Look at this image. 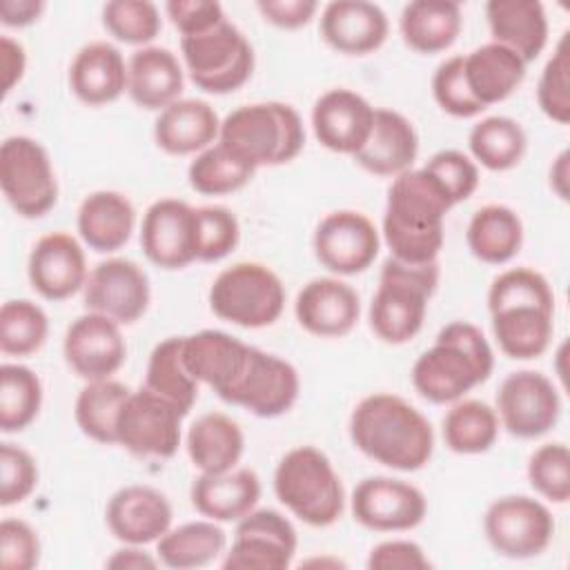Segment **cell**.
Listing matches in <instances>:
<instances>
[{
  "instance_id": "6da1fadb",
  "label": "cell",
  "mask_w": 570,
  "mask_h": 570,
  "mask_svg": "<svg viewBox=\"0 0 570 570\" xmlns=\"http://www.w3.org/2000/svg\"><path fill=\"white\" fill-rule=\"evenodd\" d=\"M488 309L503 354L528 361L548 350L554 327V294L543 274L530 267L501 272L490 285Z\"/></svg>"
},
{
  "instance_id": "7a4b0ae2",
  "label": "cell",
  "mask_w": 570,
  "mask_h": 570,
  "mask_svg": "<svg viewBox=\"0 0 570 570\" xmlns=\"http://www.w3.org/2000/svg\"><path fill=\"white\" fill-rule=\"evenodd\" d=\"M352 443L372 461L414 472L423 468L434 450L430 421L396 394H370L350 416Z\"/></svg>"
},
{
  "instance_id": "3957f363",
  "label": "cell",
  "mask_w": 570,
  "mask_h": 570,
  "mask_svg": "<svg viewBox=\"0 0 570 570\" xmlns=\"http://www.w3.org/2000/svg\"><path fill=\"white\" fill-rule=\"evenodd\" d=\"M450 207V198L423 167L394 176L383 216V238L392 258L414 265L434 263L443 247Z\"/></svg>"
},
{
  "instance_id": "277c9868",
  "label": "cell",
  "mask_w": 570,
  "mask_h": 570,
  "mask_svg": "<svg viewBox=\"0 0 570 570\" xmlns=\"http://www.w3.org/2000/svg\"><path fill=\"white\" fill-rule=\"evenodd\" d=\"M492 367L494 356L483 332L468 321H454L441 327L434 345L416 358L412 385L430 403H454L488 381Z\"/></svg>"
},
{
  "instance_id": "5b68a950",
  "label": "cell",
  "mask_w": 570,
  "mask_h": 570,
  "mask_svg": "<svg viewBox=\"0 0 570 570\" xmlns=\"http://www.w3.org/2000/svg\"><path fill=\"white\" fill-rule=\"evenodd\" d=\"M218 142L258 169L294 160L305 145V129L292 105L252 102L225 116Z\"/></svg>"
},
{
  "instance_id": "8992f818",
  "label": "cell",
  "mask_w": 570,
  "mask_h": 570,
  "mask_svg": "<svg viewBox=\"0 0 570 570\" xmlns=\"http://www.w3.org/2000/svg\"><path fill=\"white\" fill-rule=\"evenodd\" d=\"M439 285V263H403L387 258L370 305L374 334L392 345L412 341L425 321L428 301Z\"/></svg>"
},
{
  "instance_id": "52a82bcc",
  "label": "cell",
  "mask_w": 570,
  "mask_h": 570,
  "mask_svg": "<svg viewBox=\"0 0 570 570\" xmlns=\"http://www.w3.org/2000/svg\"><path fill=\"white\" fill-rule=\"evenodd\" d=\"M276 499L303 523L325 528L338 521L345 490L332 461L314 445L289 450L274 470Z\"/></svg>"
},
{
  "instance_id": "ba28073f",
  "label": "cell",
  "mask_w": 570,
  "mask_h": 570,
  "mask_svg": "<svg viewBox=\"0 0 570 570\" xmlns=\"http://www.w3.org/2000/svg\"><path fill=\"white\" fill-rule=\"evenodd\" d=\"M209 307L227 323L249 330L267 327L283 314L285 287L267 265L236 263L214 278Z\"/></svg>"
},
{
  "instance_id": "9c48e42d",
  "label": "cell",
  "mask_w": 570,
  "mask_h": 570,
  "mask_svg": "<svg viewBox=\"0 0 570 570\" xmlns=\"http://www.w3.org/2000/svg\"><path fill=\"white\" fill-rule=\"evenodd\" d=\"M180 53L191 82L209 94L236 91L254 71V49L227 18L203 33L180 38Z\"/></svg>"
},
{
  "instance_id": "30bf717a",
  "label": "cell",
  "mask_w": 570,
  "mask_h": 570,
  "mask_svg": "<svg viewBox=\"0 0 570 570\" xmlns=\"http://www.w3.org/2000/svg\"><path fill=\"white\" fill-rule=\"evenodd\" d=\"M0 185L24 218L45 216L58 200V180L47 149L29 136H9L0 147Z\"/></svg>"
},
{
  "instance_id": "8fae6325",
  "label": "cell",
  "mask_w": 570,
  "mask_h": 570,
  "mask_svg": "<svg viewBox=\"0 0 570 570\" xmlns=\"http://www.w3.org/2000/svg\"><path fill=\"white\" fill-rule=\"evenodd\" d=\"M185 416L165 396L140 387L129 392L118 412L116 443L136 456L169 459L180 445V421Z\"/></svg>"
},
{
  "instance_id": "7c38bea8",
  "label": "cell",
  "mask_w": 570,
  "mask_h": 570,
  "mask_svg": "<svg viewBox=\"0 0 570 570\" xmlns=\"http://www.w3.org/2000/svg\"><path fill=\"white\" fill-rule=\"evenodd\" d=\"M483 530L497 554L508 559L539 557L554 537L552 512L525 494L501 497L490 503Z\"/></svg>"
},
{
  "instance_id": "4fadbf2b",
  "label": "cell",
  "mask_w": 570,
  "mask_h": 570,
  "mask_svg": "<svg viewBox=\"0 0 570 570\" xmlns=\"http://www.w3.org/2000/svg\"><path fill=\"white\" fill-rule=\"evenodd\" d=\"M296 530L292 521L272 508L252 510L234 532L225 552V570H285L296 554Z\"/></svg>"
},
{
  "instance_id": "5bb4252c",
  "label": "cell",
  "mask_w": 570,
  "mask_h": 570,
  "mask_svg": "<svg viewBox=\"0 0 570 570\" xmlns=\"http://www.w3.org/2000/svg\"><path fill=\"white\" fill-rule=\"evenodd\" d=\"M497 416L512 436L537 439L557 425L561 396L546 374L519 370L503 379L497 392Z\"/></svg>"
},
{
  "instance_id": "9a60e30c",
  "label": "cell",
  "mask_w": 570,
  "mask_h": 570,
  "mask_svg": "<svg viewBox=\"0 0 570 570\" xmlns=\"http://www.w3.org/2000/svg\"><path fill=\"white\" fill-rule=\"evenodd\" d=\"M298 390V372L289 361L252 345L243 374L227 390L223 401L240 405L261 419H274L292 410Z\"/></svg>"
},
{
  "instance_id": "2e32d148",
  "label": "cell",
  "mask_w": 570,
  "mask_h": 570,
  "mask_svg": "<svg viewBox=\"0 0 570 570\" xmlns=\"http://www.w3.org/2000/svg\"><path fill=\"white\" fill-rule=\"evenodd\" d=\"M87 312H98L120 325L136 323L149 305V278L129 258L100 261L82 287Z\"/></svg>"
},
{
  "instance_id": "e0dca14e",
  "label": "cell",
  "mask_w": 570,
  "mask_h": 570,
  "mask_svg": "<svg viewBox=\"0 0 570 570\" xmlns=\"http://www.w3.org/2000/svg\"><path fill=\"white\" fill-rule=\"evenodd\" d=\"M425 494L401 479L367 476L352 492V514L367 530H412L425 519Z\"/></svg>"
},
{
  "instance_id": "ac0fdd59",
  "label": "cell",
  "mask_w": 570,
  "mask_h": 570,
  "mask_svg": "<svg viewBox=\"0 0 570 570\" xmlns=\"http://www.w3.org/2000/svg\"><path fill=\"white\" fill-rule=\"evenodd\" d=\"M314 254L334 274L352 276L367 269L381 247L374 223L354 209L327 214L314 232Z\"/></svg>"
},
{
  "instance_id": "d6986e66",
  "label": "cell",
  "mask_w": 570,
  "mask_h": 570,
  "mask_svg": "<svg viewBox=\"0 0 570 570\" xmlns=\"http://www.w3.org/2000/svg\"><path fill=\"white\" fill-rule=\"evenodd\" d=\"M67 365L85 381L111 379L127 358V343L120 334V323L114 318L87 312L78 316L65 334L62 343Z\"/></svg>"
},
{
  "instance_id": "ffe728a7",
  "label": "cell",
  "mask_w": 570,
  "mask_h": 570,
  "mask_svg": "<svg viewBox=\"0 0 570 570\" xmlns=\"http://www.w3.org/2000/svg\"><path fill=\"white\" fill-rule=\"evenodd\" d=\"M140 245L163 269H183L196 261V207L178 198L151 203L142 216Z\"/></svg>"
},
{
  "instance_id": "44dd1931",
  "label": "cell",
  "mask_w": 570,
  "mask_h": 570,
  "mask_svg": "<svg viewBox=\"0 0 570 570\" xmlns=\"http://www.w3.org/2000/svg\"><path fill=\"white\" fill-rule=\"evenodd\" d=\"M31 287L47 301H65L87 283V261L80 243L65 232H51L36 240L29 254Z\"/></svg>"
},
{
  "instance_id": "7402d4cb",
  "label": "cell",
  "mask_w": 570,
  "mask_h": 570,
  "mask_svg": "<svg viewBox=\"0 0 570 570\" xmlns=\"http://www.w3.org/2000/svg\"><path fill=\"white\" fill-rule=\"evenodd\" d=\"M374 125V107L356 91L338 87L325 91L312 109L316 140L336 154H356Z\"/></svg>"
},
{
  "instance_id": "603a6c76",
  "label": "cell",
  "mask_w": 570,
  "mask_h": 570,
  "mask_svg": "<svg viewBox=\"0 0 570 570\" xmlns=\"http://www.w3.org/2000/svg\"><path fill=\"white\" fill-rule=\"evenodd\" d=\"M252 345L220 330H200L183 336L180 356L196 383L209 385L220 399L243 374Z\"/></svg>"
},
{
  "instance_id": "cb8c5ba5",
  "label": "cell",
  "mask_w": 570,
  "mask_h": 570,
  "mask_svg": "<svg viewBox=\"0 0 570 570\" xmlns=\"http://www.w3.org/2000/svg\"><path fill=\"white\" fill-rule=\"evenodd\" d=\"M107 525L111 534L131 546L158 541L171 525V505L167 497L149 485H125L107 503Z\"/></svg>"
},
{
  "instance_id": "d4e9b609",
  "label": "cell",
  "mask_w": 570,
  "mask_h": 570,
  "mask_svg": "<svg viewBox=\"0 0 570 570\" xmlns=\"http://www.w3.org/2000/svg\"><path fill=\"white\" fill-rule=\"evenodd\" d=\"M296 321L314 336L336 338L352 332L361 314V301L352 285L338 278H314L303 285L294 303Z\"/></svg>"
},
{
  "instance_id": "484cf974",
  "label": "cell",
  "mask_w": 570,
  "mask_h": 570,
  "mask_svg": "<svg viewBox=\"0 0 570 570\" xmlns=\"http://www.w3.org/2000/svg\"><path fill=\"white\" fill-rule=\"evenodd\" d=\"M385 11L365 0H334L321 13V36L338 53L365 56L387 38Z\"/></svg>"
},
{
  "instance_id": "4316f807",
  "label": "cell",
  "mask_w": 570,
  "mask_h": 570,
  "mask_svg": "<svg viewBox=\"0 0 570 570\" xmlns=\"http://www.w3.org/2000/svg\"><path fill=\"white\" fill-rule=\"evenodd\" d=\"M419 154L414 125L394 109H374V125L365 145L352 156L356 165L376 176H399Z\"/></svg>"
},
{
  "instance_id": "83f0119b",
  "label": "cell",
  "mask_w": 570,
  "mask_h": 570,
  "mask_svg": "<svg viewBox=\"0 0 570 570\" xmlns=\"http://www.w3.org/2000/svg\"><path fill=\"white\" fill-rule=\"evenodd\" d=\"M69 85L76 98L89 107L114 102L127 91V62L111 42H89L71 60Z\"/></svg>"
},
{
  "instance_id": "f1b7e54d",
  "label": "cell",
  "mask_w": 570,
  "mask_h": 570,
  "mask_svg": "<svg viewBox=\"0 0 570 570\" xmlns=\"http://www.w3.org/2000/svg\"><path fill=\"white\" fill-rule=\"evenodd\" d=\"M183 67L167 47H140L127 60V94L142 109L163 111L180 100Z\"/></svg>"
},
{
  "instance_id": "f546056e",
  "label": "cell",
  "mask_w": 570,
  "mask_h": 570,
  "mask_svg": "<svg viewBox=\"0 0 570 570\" xmlns=\"http://www.w3.org/2000/svg\"><path fill=\"white\" fill-rule=\"evenodd\" d=\"M189 499L196 512L212 521H240L261 499V479L249 468L200 474L191 483Z\"/></svg>"
},
{
  "instance_id": "4dcf8cb0",
  "label": "cell",
  "mask_w": 570,
  "mask_h": 570,
  "mask_svg": "<svg viewBox=\"0 0 570 570\" xmlns=\"http://www.w3.org/2000/svg\"><path fill=\"white\" fill-rule=\"evenodd\" d=\"M485 18L492 42L508 47L525 65L539 58L548 42V16L539 0H490Z\"/></svg>"
},
{
  "instance_id": "1f68e13d",
  "label": "cell",
  "mask_w": 570,
  "mask_h": 570,
  "mask_svg": "<svg viewBox=\"0 0 570 570\" xmlns=\"http://www.w3.org/2000/svg\"><path fill=\"white\" fill-rule=\"evenodd\" d=\"M220 120L214 107L198 98H180L165 107L154 122L156 145L174 156L203 151L218 140Z\"/></svg>"
},
{
  "instance_id": "d6a6232c",
  "label": "cell",
  "mask_w": 570,
  "mask_h": 570,
  "mask_svg": "<svg viewBox=\"0 0 570 570\" xmlns=\"http://www.w3.org/2000/svg\"><path fill=\"white\" fill-rule=\"evenodd\" d=\"M463 78L485 109L505 100L525 78V62L503 45L488 42L463 56Z\"/></svg>"
},
{
  "instance_id": "836d02e7",
  "label": "cell",
  "mask_w": 570,
  "mask_h": 570,
  "mask_svg": "<svg viewBox=\"0 0 570 570\" xmlns=\"http://www.w3.org/2000/svg\"><path fill=\"white\" fill-rule=\"evenodd\" d=\"M136 225V209L120 191H91L78 207L80 238L100 254L120 249Z\"/></svg>"
},
{
  "instance_id": "e575fe53",
  "label": "cell",
  "mask_w": 570,
  "mask_h": 570,
  "mask_svg": "<svg viewBox=\"0 0 570 570\" xmlns=\"http://www.w3.org/2000/svg\"><path fill=\"white\" fill-rule=\"evenodd\" d=\"M245 450L240 425L220 412L198 416L187 432V454L200 474L234 470Z\"/></svg>"
},
{
  "instance_id": "d590c367",
  "label": "cell",
  "mask_w": 570,
  "mask_h": 570,
  "mask_svg": "<svg viewBox=\"0 0 570 570\" xmlns=\"http://www.w3.org/2000/svg\"><path fill=\"white\" fill-rule=\"evenodd\" d=\"M463 24L461 9L450 0H414L401 11V36L419 53L445 51Z\"/></svg>"
},
{
  "instance_id": "8d00e7d4",
  "label": "cell",
  "mask_w": 570,
  "mask_h": 570,
  "mask_svg": "<svg viewBox=\"0 0 570 570\" xmlns=\"http://www.w3.org/2000/svg\"><path fill=\"white\" fill-rule=\"evenodd\" d=\"M465 240L479 261L501 265L519 254L523 223L519 214L505 205H485L472 214Z\"/></svg>"
},
{
  "instance_id": "74e56055",
  "label": "cell",
  "mask_w": 570,
  "mask_h": 570,
  "mask_svg": "<svg viewBox=\"0 0 570 570\" xmlns=\"http://www.w3.org/2000/svg\"><path fill=\"white\" fill-rule=\"evenodd\" d=\"M227 537L216 521H189L178 528H169L158 541L156 552L158 561L167 568L191 570L212 563L218 554L225 552Z\"/></svg>"
},
{
  "instance_id": "f35d334b",
  "label": "cell",
  "mask_w": 570,
  "mask_h": 570,
  "mask_svg": "<svg viewBox=\"0 0 570 570\" xmlns=\"http://www.w3.org/2000/svg\"><path fill=\"white\" fill-rule=\"evenodd\" d=\"M499 434V416L488 403L476 399L454 401L443 416V441L456 454L488 452Z\"/></svg>"
},
{
  "instance_id": "ab89813d",
  "label": "cell",
  "mask_w": 570,
  "mask_h": 570,
  "mask_svg": "<svg viewBox=\"0 0 570 570\" xmlns=\"http://www.w3.org/2000/svg\"><path fill=\"white\" fill-rule=\"evenodd\" d=\"M129 392L125 383L114 379L87 381L73 405V416L82 434L105 445L116 443V419Z\"/></svg>"
},
{
  "instance_id": "60d3db41",
  "label": "cell",
  "mask_w": 570,
  "mask_h": 570,
  "mask_svg": "<svg viewBox=\"0 0 570 570\" xmlns=\"http://www.w3.org/2000/svg\"><path fill=\"white\" fill-rule=\"evenodd\" d=\"M468 145L472 156L485 169L505 171L521 163L528 138L517 120L508 116H488L472 127Z\"/></svg>"
},
{
  "instance_id": "b9f144b4",
  "label": "cell",
  "mask_w": 570,
  "mask_h": 570,
  "mask_svg": "<svg viewBox=\"0 0 570 570\" xmlns=\"http://www.w3.org/2000/svg\"><path fill=\"white\" fill-rule=\"evenodd\" d=\"M180 341L183 336H169L154 347L145 372V387L165 396L189 414L198 399V383L183 365Z\"/></svg>"
},
{
  "instance_id": "7bdbcfd3",
  "label": "cell",
  "mask_w": 570,
  "mask_h": 570,
  "mask_svg": "<svg viewBox=\"0 0 570 570\" xmlns=\"http://www.w3.org/2000/svg\"><path fill=\"white\" fill-rule=\"evenodd\" d=\"M256 169L218 140L203 149L189 165V185L205 196H223L243 189Z\"/></svg>"
},
{
  "instance_id": "ee69618b",
  "label": "cell",
  "mask_w": 570,
  "mask_h": 570,
  "mask_svg": "<svg viewBox=\"0 0 570 570\" xmlns=\"http://www.w3.org/2000/svg\"><path fill=\"white\" fill-rule=\"evenodd\" d=\"M42 405V383L33 370L4 363L0 367V430L11 434L29 428Z\"/></svg>"
},
{
  "instance_id": "f6af8a7d",
  "label": "cell",
  "mask_w": 570,
  "mask_h": 570,
  "mask_svg": "<svg viewBox=\"0 0 570 570\" xmlns=\"http://www.w3.org/2000/svg\"><path fill=\"white\" fill-rule=\"evenodd\" d=\"M49 334V321L40 305L29 298H13L0 307V350L9 356L38 352Z\"/></svg>"
},
{
  "instance_id": "bcb514c9",
  "label": "cell",
  "mask_w": 570,
  "mask_h": 570,
  "mask_svg": "<svg viewBox=\"0 0 570 570\" xmlns=\"http://www.w3.org/2000/svg\"><path fill=\"white\" fill-rule=\"evenodd\" d=\"M102 24L120 42L147 45L160 31V13L149 0H111L102 7Z\"/></svg>"
},
{
  "instance_id": "7dc6e473",
  "label": "cell",
  "mask_w": 570,
  "mask_h": 570,
  "mask_svg": "<svg viewBox=\"0 0 570 570\" xmlns=\"http://www.w3.org/2000/svg\"><path fill=\"white\" fill-rule=\"evenodd\" d=\"M240 238L234 212L220 205L196 207V261L214 263L232 254Z\"/></svg>"
},
{
  "instance_id": "c3c4849f",
  "label": "cell",
  "mask_w": 570,
  "mask_h": 570,
  "mask_svg": "<svg viewBox=\"0 0 570 570\" xmlns=\"http://www.w3.org/2000/svg\"><path fill=\"white\" fill-rule=\"evenodd\" d=\"M568 38L570 33L566 31L559 42L557 49L552 53V58L546 62L539 85H537V100L541 111L559 122V125H568L570 122V47H568Z\"/></svg>"
},
{
  "instance_id": "681fc988",
  "label": "cell",
  "mask_w": 570,
  "mask_h": 570,
  "mask_svg": "<svg viewBox=\"0 0 570 570\" xmlns=\"http://www.w3.org/2000/svg\"><path fill=\"white\" fill-rule=\"evenodd\" d=\"M530 485L552 503L570 499V452L563 443H543L528 461Z\"/></svg>"
},
{
  "instance_id": "f907efd6",
  "label": "cell",
  "mask_w": 570,
  "mask_h": 570,
  "mask_svg": "<svg viewBox=\"0 0 570 570\" xmlns=\"http://www.w3.org/2000/svg\"><path fill=\"white\" fill-rule=\"evenodd\" d=\"M423 169L439 183V187L450 198L452 207L456 203L468 200L479 187V169L476 165L459 149H441L436 151Z\"/></svg>"
},
{
  "instance_id": "816d5d0a",
  "label": "cell",
  "mask_w": 570,
  "mask_h": 570,
  "mask_svg": "<svg viewBox=\"0 0 570 570\" xmlns=\"http://www.w3.org/2000/svg\"><path fill=\"white\" fill-rule=\"evenodd\" d=\"M432 94L443 111L456 118H472L485 107L479 105L463 78V56H452L441 62L432 76Z\"/></svg>"
},
{
  "instance_id": "f5cc1de1",
  "label": "cell",
  "mask_w": 570,
  "mask_h": 570,
  "mask_svg": "<svg viewBox=\"0 0 570 570\" xmlns=\"http://www.w3.org/2000/svg\"><path fill=\"white\" fill-rule=\"evenodd\" d=\"M38 485L33 456L13 443L0 445V503L4 508L22 503Z\"/></svg>"
},
{
  "instance_id": "db71d44e",
  "label": "cell",
  "mask_w": 570,
  "mask_h": 570,
  "mask_svg": "<svg viewBox=\"0 0 570 570\" xmlns=\"http://www.w3.org/2000/svg\"><path fill=\"white\" fill-rule=\"evenodd\" d=\"M40 561V541L36 530L20 519L0 523V566L4 570H31Z\"/></svg>"
},
{
  "instance_id": "11a10c76",
  "label": "cell",
  "mask_w": 570,
  "mask_h": 570,
  "mask_svg": "<svg viewBox=\"0 0 570 570\" xmlns=\"http://www.w3.org/2000/svg\"><path fill=\"white\" fill-rule=\"evenodd\" d=\"M165 11L180 38L203 33L225 20V11L216 0H169Z\"/></svg>"
},
{
  "instance_id": "9f6ffc18",
  "label": "cell",
  "mask_w": 570,
  "mask_h": 570,
  "mask_svg": "<svg viewBox=\"0 0 570 570\" xmlns=\"http://www.w3.org/2000/svg\"><path fill=\"white\" fill-rule=\"evenodd\" d=\"M430 559L423 548L407 539H392L374 546L367 557V568L372 570H425Z\"/></svg>"
},
{
  "instance_id": "6f0895ef",
  "label": "cell",
  "mask_w": 570,
  "mask_h": 570,
  "mask_svg": "<svg viewBox=\"0 0 570 570\" xmlns=\"http://www.w3.org/2000/svg\"><path fill=\"white\" fill-rule=\"evenodd\" d=\"M256 7L267 22L281 29H298L307 24L318 9L314 0H261Z\"/></svg>"
},
{
  "instance_id": "680465c9",
  "label": "cell",
  "mask_w": 570,
  "mask_h": 570,
  "mask_svg": "<svg viewBox=\"0 0 570 570\" xmlns=\"http://www.w3.org/2000/svg\"><path fill=\"white\" fill-rule=\"evenodd\" d=\"M0 58H2V73H4V94L11 91V87L22 78L24 73V65H27V58H24V49L20 42L11 40L9 36H2L0 38Z\"/></svg>"
},
{
  "instance_id": "91938a15",
  "label": "cell",
  "mask_w": 570,
  "mask_h": 570,
  "mask_svg": "<svg viewBox=\"0 0 570 570\" xmlns=\"http://www.w3.org/2000/svg\"><path fill=\"white\" fill-rule=\"evenodd\" d=\"M42 9V0H2L0 20L9 27H27L40 18Z\"/></svg>"
},
{
  "instance_id": "94428289",
  "label": "cell",
  "mask_w": 570,
  "mask_h": 570,
  "mask_svg": "<svg viewBox=\"0 0 570 570\" xmlns=\"http://www.w3.org/2000/svg\"><path fill=\"white\" fill-rule=\"evenodd\" d=\"M156 566H158V559H154L149 552L131 543H125V548L116 550L107 559V568H118V570H142V568H156Z\"/></svg>"
},
{
  "instance_id": "6125c7cd",
  "label": "cell",
  "mask_w": 570,
  "mask_h": 570,
  "mask_svg": "<svg viewBox=\"0 0 570 570\" xmlns=\"http://www.w3.org/2000/svg\"><path fill=\"white\" fill-rule=\"evenodd\" d=\"M550 185L559 198H568V151H561L550 167Z\"/></svg>"
}]
</instances>
